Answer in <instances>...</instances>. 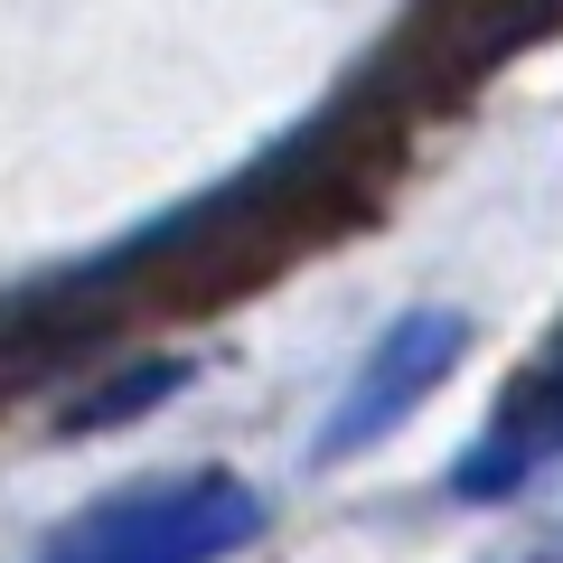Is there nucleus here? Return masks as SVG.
I'll return each instance as SVG.
<instances>
[{"instance_id": "423d86ee", "label": "nucleus", "mask_w": 563, "mask_h": 563, "mask_svg": "<svg viewBox=\"0 0 563 563\" xmlns=\"http://www.w3.org/2000/svg\"><path fill=\"white\" fill-rule=\"evenodd\" d=\"M488 563H563V498L544 507L536 526H517V536H507V544H498Z\"/></svg>"}, {"instance_id": "20e7f679", "label": "nucleus", "mask_w": 563, "mask_h": 563, "mask_svg": "<svg viewBox=\"0 0 563 563\" xmlns=\"http://www.w3.org/2000/svg\"><path fill=\"white\" fill-rule=\"evenodd\" d=\"M554 20H563V0H432L413 47H404V76L432 85V95H461L488 66H507L526 38H544Z\"/></svg>"}, {"instance_id": "f03ea898", "label": "nucleus", "mask_w": 563, "mask_h": 563, "mask_svg": "<svg viewBox=\"0 0 563 563\" xmlns=\"http://www.w3.org/2000/svg\"><path fill=\"white\" fill-rule=\"evenodd\" d=\"M461 347H470V320H461V310H404V320L366 347V366H357V385H347V404L329 413L320 451H366V442H385V432H395V422L413 413L451 366H461Z\"/></svg>"}, {"instance_id": "f257e3e1", "label": "nucleus", "mask_w": 563, "mask_h": 563, "mask_svg": "<svg viewBox=\"0 0 563 563\" xmlns=\"http://www.w3.org/2000/svg\"><path fill=\"white\" fill-rule=\"evenodd\" d=\"M263 536V498L225 470H169L122 498L85 507L66 536H47L38 563H225Z\"/></svg>"}, {"instance_id": "39448f33", "label": "nucleus", "mask_w": 563, "mask_h": 563, "mask_svg": "<svg viewBox=\"0 0 563 563\" xmlns=\"http://www.w3.org/2000/svg\"><path fill=\"white\" fill-rule=\"evenodd\" d=\"M169 385H179V366H141V376H122V385H103V395H85L76 404V413H66V422H76V432H95V422H113V413H132V404H151V395H169Z\"/></svg>"}, {"instance_id": "7ed1b4c3", "label": "nucleus", "mask_w": 563, "mask_h": 563, "mask_svg": "<svg viewBox=\"0 0 563 563\" xmlns=\"http://www.w3.org/2000/svg\"><path fill=\"white\" fill-rule=\"evenodd\" d=\"M563 461V329L517 366V385L498 395V413L479 422V442L451 461V488L461 498H517L536 470Z\"/></svg>"}]
</instances>
